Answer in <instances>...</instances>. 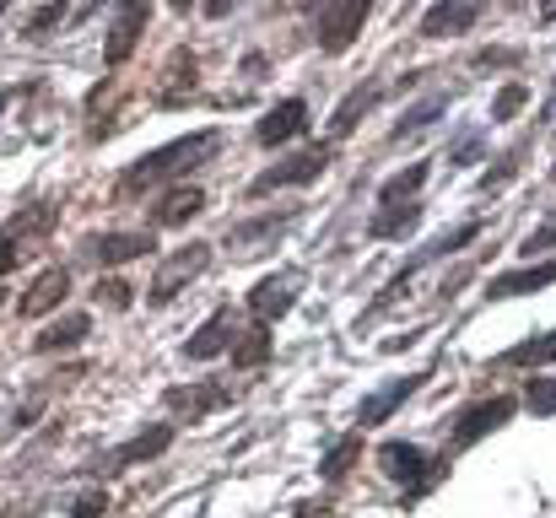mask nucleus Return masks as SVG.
I'll list each match as a JSON object with an SVG mask.
<instances>
[{
  "mask_svg": "<svg viewBox=\"0 0 556 518\" xmlns=\"http://www.w3.org/2000/svg\"><path fill=\"white\" fill-rule=\"evenodd\" d=\"M152 249H157V232H103V238H92V254L103 265H125V260L152 254Z\"/></svg>",
  "mask_w": 556,
  "mask_h": 518,
  "instance_id": "obj_13",
  "label": "nucleus"
},
{
  "mask_svg": "<svg viewBox=\"0 0 556 518\" xmlns=\"http://www.w3.org/2000/svg\"><path fill=\"white\" fill-rule=\"evenodd\" d=\"M514 168H519V152H508L503 163H492V173L481 178V189H497V184H508V178H514Z\"/></svg>",
  "mask_w": 556,
  "mask_h": 518,
  "instance_id": "obj_35",
  "label": "nucleus"
},
{
  "mask_svg": "<svg viewBox=\"0 0 556 518\" xmlns=\"http://www.w3.org/2000/svg\"><path fill=\"white\" fill-rule=\"evenodd\" d=\"M530 103V87H519V81H508L497 98H492V119H514L519 109Z\"/></svg>",
  "mask_w": 556,
  "mask_h": 518,
  "instance_id": "obj_29",
  "label": "nucleus"
},
{
  "mask_svg": "<svg viewBox=\"0 0 556 518\" xmlns=\"http://www.w3.org/2000/svg\"><path fill=\"white\" fill-rule=\"evenodd\" d=\"M541 249H556V216L546 222V227H535V232L519 243V254H541Z\"/></svg>",
  "mask_w": 556,
  "mask_h": 518,
  "instance_id": "obj_33",
  "label": "nucleus"
},
{
  "mask_svg": "<svg viewBox=\"0 0 556 518\" xmlns=\"http://www.w3.org/2000/svg\"><path fill=\"white\" fill-rule=\"evenodd\" d=\"M503 362H508V367H541V362H556V330L552 336H535V341H525V345H514Z\"/></svg>",
  "mask_w": 556,
  "mask_h": 518,
  "instance_id": "obj_25",
  "label": "nucleus"
},
{
  "mask_svg": "<svg viewBox=\"0 0 556 518\" xmlns=\"http://www.w3.org/2000/svg\"><path fill=\"white\" fill-rule=\"evenodd\" d=\"M147 16H152V5H147V0H130V5L114 16L109 43H103V60H109V65H125V60H130V49H136V38H141Z\"/></svg>",
  "mask_w": 556,
  "mask_h": 518,
  "instance_id": "obj_9",
  "label": "nucleus"
},
{
  "mask_svg": "<svg viewBox=\"0 0 556 518\" xmlns=\"http://www.w3.org/2000/svg\"><path fill=\"white\" fill-rule=\"evenodd\" d=\"M476 16H481V5H476V0H438V5L421 16V38L465 33V27H476Z\"/></svg>",
  "mask_w": 556,
  "mask_h": 518,
  "instance_id": "obj_12",
  "label": "nucleus"
},
{
  "mask_svg": "<svg viewBox=\"0 0 556 518\" xmlns=\"http://www.w3.org/2000/svg\"><path fill=\"white\" fill-rule=\"evenodd\" d=\"M427 173H432V163H410V168H400L394 178H383V184H378V211H394V205H416V194H421Z\"/></svg>",
  "mask_w": 556,
  "mask_h": 518,
  "instance_id": "obj_14",
  "label": "nucleus"
},
{
  "mask_svg": "<svg viewBox=\"0 0 556 518\" xmlns=\"http://www.w3.org/2000/svg\"><path fill=\"white\" fill-rule=\"evenodd\" d=\"M71 518H109V492H103V487H87V492L76 497Z\"/></svg>",
  "mask_w": 556,
  "mask_h": 518,
  "instance_id": "obj_30",
  "label": "nucleus"
},
{
  "mask_svg": "<svg viewBox=\"0 0 556 518\" xmlns=\"http://www.w3.org/2000/svg\"><path fill=\"white\" fill-rule=\"evenodd\" d=\"M11 98H16V87H0V114L11 109Z\"/></svg>",
  "mask_w": 556,
  "mask_h": 518,
  "instance_id": "obj_37",
  "label": "nucleus"
},
{
  "mask_svg": "<svg viewBox=\"0 0 556 518\" xmlns=\"http://www.w3.org/2000/svg\"><path fill=\"white\" fill-rule=\"evenodd\" d=\"M421 383H427V372H416V378H394V383H383L378 394H368V400L357 405V421H363V427H383V421H389V416H394V410H400V405H405V400H410V394L421 389Z\"/></svg>",
  "mask_w": 556,
  "mask_h": 518,
  "instance_id": "obj_11",
  "label": "nucleus"
},
{
  "mask_svg": "<svg viewBox=\"0 0 556 518\" xmlns=\"http://www.w3.org/2000/svg\"><path fill=\"white\" fill-rule=\"evenodd\" d=\"M368 0H346V5H330L325 16H319V49H330V54H346L352 43H357V33H363V22H368Z\"/></svg>",
  "mask_w": 556,
  "mask_h": 518,
  "instance_id": "obj_6",
  "label": "nucleus"
},
{
  "mask_svg": "<svg viewBox=\"0 0 556 518\" xmlns=\"http://www.w3.org/2000/svg\"><path fill=\"white\" fill-rule=\"evenodd\" d=\"M276 232H287V216L243 222V227H232V232H227V249H254V243H265V238H276Z\"/></svg>",
  "mask_w": 556,
  "mask_h": 518,
  "instance_id": "obj_24",
  "label": "nucleus"
},
{
  "mask_svg": "<svg viewBox=\"0 0 556 518\" xmlns=\"http://www.w3.org/2000/svg\"><path fill=\"white\" fill-rule=\"evenodd\" d=\"M325 168H330V147H303V152L281 157L276 168L260 173V178H254V194H270V189H281V184H314Z\"/></svg>",
  "mask_w": 556,
  "mask_h": 518,
  "instance_id": "obj_4",
  "label": "nucleus"
},
{
  "mask_svg": "<svg viewBox=\"0 0 556 518\" xmlns=\"http://www.w3.org/2000/svg\"><path fill=\"white\" fill-rule=\"evenodd\" d=\"M514 410H519V400L514 394H497V400H481V405H470L459 421H454V448H470V443H481L486 432H503L508 421H514Z\"/></svg>",
  "mask_w": 556,
  "mask_h": 518,
  "instance_id": "obj_3",
  "label": "nucleus"
},
{
  "mask_svg": "<svg viewBox=\"0 0 556 518\" xmlns=\"http://www.w3.org/2000/svg\"><path fill=\"white\" fill-rule=\"evenodd\" d=\"M541 114H546V119H556V92L546 98V109H541Z\"/></svg>",
  "mask_w": 556,
  "mask_h": 518,
  "instance_id": "obj_38",
  "label": "nucleus"
},
{
  "mask_svg": "<svg viewBox=\"0 0 556 518\" xmlns=\"http://www.w3.org/2000/svg\"><path fill=\"white\" fill-rule=\"evenodd\" d=\"M232 362L238 367H265L270 362V325H254V330L232 336Z\"/></svg>",
  "mask_w": 556,
  "mask_h": 518,
  "instance_id": "obj_22",
  "label": "nucleus"
},
{
  "mask_svg": "<svg viewBox=\"0 0 556 518\" xmlns=\"http://www.w3.org/2000/svg\"><path fill=\"white\" fill-rule=\"evenodd\" d=\"M87 330H92V314H60L54 325H43L38 330V341H33V351H65V345H81L87 341Z\"/></svg>",
  "mask_w": 556,
  "mask_h": 518,
  "instance_id": "obj_19",
  "label": "nucleus"
},
{
  "mask_svg": "<svg viewBox=\"0 0 556 518\" xmlns=\"http://www.w3.org/2000/svg\"><path fill=\"white\" fill-rule=\"evenodd\" d=\"M65 298H71V270H65V265H49V270H43V276L22 292L16 314H22V319H43V314H54Z\"/></svg>",
  "mask_w": 556,
  "mask_h": 518,
  "instance_id": "obj_7",
  "label": "nucleus"
},
{
  "mask_svg": "<svg viewBox=\"0 0 556 518\" xmlns=\"http://www.w3.org/2000/svg\"><path fill=\"white\" fill-rule=\"evenodd\" d=\"M16 260H22V227L11 222V227L0 232V276H5V270H16Z\"/></svg>",
  "mask_w": 556,
  "mask_h": 518,
  "instance_id": "obj_31",
  "label": "nucleus"
},
{
  "mask_svg": "<svg viewBox=\"0 0 556 518\" xmlns=\"http://www.w3.org/2000/svg\"><path fill=\"white\" fill-rule=\"evenodd\" d=\"M303 287H308L303 270H276V276L254 281V287H249V314H254V325H270V319L292 314V303L303 298Z\"/></svg>",
  "mask_w": 556,
  "mask_h": 518,
  "instance_id": "obj_2",
  "label": "nucleus"
},
{
  "mask_svg": "<svg viewBox=\"0 0 556 518\" xmlns=\"http://www.w3.org/2000/svg\"><path fill=\"white\" fill-rule=\"evenodd\" d=\"M168 443H174V432H168V427H147V432H141L136 443H125V448H114V454H109V465H114V470H125V465H141V459H157V454H163Z\"/></svg>",
  "mask_w": 556,
  "mask_h": 518,
  "instance_id": "obj_21",
  "label": "nucleus"
},
{
  "mask_svg": "<svg viewBox=\"0 0 556 518\" xmlns=\"http://www.w3.org/2000/svg\"><path fill=\"white\" fill-rule=\"evenodd\" d=\"M205 265H211V249H205V243H185L174 260H163V270H157V281H152V303H174Z\"/></svg>",
  "mask_w": 556,
  "mask_h": 518,
  "instance_id": "obj_5",
  "label": "nucleus"
},
{
  "mask_svg": "<svg viewBox=\"0 0 556 518\" xmlns=\"http://www.w3.org/2000/svg\"><path fill=\"white\" fill-rule=\"evenodd\" d=\"M416 222H421V205H394V211H378V216H372L368 232L372 238H405Z\"/></svg>",
  "mask_w": 556,
  "mask_h": 518,
  "instance_id": "obj_23",
  "label": "nucleus"
},
{
  "mask_svg": "<svg viewBox=\"0 0 556 518\" xmlns=\"http://www.w3.org/2000/svg\"><path fill=\"white\" fill-rule=\"evenodd\" d=\"M443 109H448L443 98H427V103H416L410 114H400V125H394V136H416V130H421V125H432V119H438Z\"/></svg>",
  "mask_w": 556,
  "mask_h": 518,
  "instance_id": "obj_28",
  "label": "nucleus"
},
{
  "mask_svg": "<svg viewBox=\"0 0 556 518\" xmlns=\"http://www.w3.org/2000/svg\"><path fill=\"white\" fill-rule=\"evenodd\" d=\"M378 470H383L394 487H421V476L432 470V459H427L416 443H383V448H378Z\"/></svg>",
  "mask_w": 556,
  "mask_h": 518,
  "instance_id": "obj_10",
  "label": "nucleus"
},
{
  "mask_svg": "<svg viewBox=\"0 0 556 518\" xmlns=\"http://www.w3.org/2000/svg\"><path fill=\"white\" fill-rule=\"evenodd\" d=\"M303 130H308V103H303V98H287V103H276V109L260 119L254 141H260V147H287V141H298Z\"/></svg>",
  "mask_w": 556,
  "mask_h": 518,
  "instance_id": "obj_8",
  "label": "nucleus"
},
{
  "mask_svg": "<svg viewBox=\"0 0 556 518\" xmlns=\"http://www.w3.org/2000/svg\"><path fill=\"white\" fill-rule=\"evenodd\" d=\"M98 303L103 308H130V287L114 276V281H98Z\"/></svg>",
  "mask_w": 556,
  "mask_h": 518,
  "instance_id": "obj_32",
  "label": "nucleus"
},
{
  "mask_svg": "<svg viewBox=\"0 0 556 518\" xmlns=\"http://www.w3.org/2000/svg\"><path fill=\"white\" fill-rule=\"evenodd\" d=\"M222 345H232V308H216V314H211V319L185 341V356L205 362V356H216Z\"/></svg>",
  "mask_w": 556,
  "mask_h": 518,
  "instance_id": "obj_18",
  "label": "nucleus"
},
{
  "mask_svg": "<svg viewBox=\"0 0 556 518\" xmlns=\"http://www.w3.org/2000/svg\"><path fill=\"white\" fill-rule=\"evenodd\" d=\"M556 281V265H530V270H508L497 281H486V298L503 303V298H525V292H541Z\"/></svg>",
  "mask_w": 556,
  "mask_h": 518,
  "instance_id": "obj_15",
  "label": "nucleus"
},
{
  "mask_svg": "<svg viewBox=\"0 0 556 518\" xmlns=\"http://www.w3.org/2000/svg\"><path fill=\"white\" fill-rule=\"evenodd\" d=\"M357 454H363V438H341V443H336V448L325 454L319 476H325V481H341V476H346V470L357 465Z\"/></svg>",
  "mask_w": 556,
  "mask_h": 518,
  "instance_id": "obj_26",
  "label": "nucleus"
},
{
  "mask_svg": "<svg viewBox=\"0 0 556 518\" xmlns=\"http://www.w3.org/2000/svg\"><path fill=\"white\" fill-rule=\"evenodd\" d=\"M65 11H71V5H43V11H38V16L27 22V33H33V38H38V33H49V27H54V22H60Z\"/></svg>",
  "mask_w": 556,
  "mask_h": 518,
  "instance_id": "obj_36",
  "label": "nucleus"
},
{
  "mask_svg": "<svg viewBox=\"0 0 556 518\" xmlns=\"http://www.w3.org/2000/svg\"><path fill=\"white\" fill-rule=\"evenodd\" d=\"M232 400V389L227 383H185V389H168V410H179V416H205V410H216V405H227Z\"/></svg>",
  "mask_w": 556,
  "mask_h": 518,
  "instance_id": "obj_17",
  "label": "nucleus"
},
{
  "mask_svg": "<svg viewBox=\"0 0 556 518\" xmlns=\"http://www.w3.org/2000/svg\"><path fill=\"white\" fill-rule=\"evenodd\" d=\"M481 152H486V141H481V136H470V141H454V152H448V157H454L459 168H470V163H481Z\"/></svg>",
  "mask_w": 556,
  "mask_h": 518,
  "instance_id": "obj_34",
  "label": "nucleus"
},
{
  "mask_svg": "<svg viewBox=\"0 0 556 518\" xmlns=\"http://www.w3.org/2000/svg\"><path fill=\"white\" fill-rule=\"evenodd\" d=\"M525 389H530V394H525V405H530L535 416H556V378L535 372V378H530Z\"/></svg>",
  "mask_w": 556,
  "mask_h": 518,
  "instance_id": "obj_27",
  "label": "nucleus"
},
{
  "mask_svg": "<svg viewBox=\"0 0 556 518\" xmlns=\"http://www.w3.org/2000/svg\"><path fill=\"white\" fill-rule=\"evenodd\" d=\"M372 103H378V81H357L346 98H341V109L330 114V141H341V136H352L357 130V119L368 114Z\"/></svg>",
  "mask_w": 556,
  "mask_h": 518,
  "instance_id": "obj_16",
  "label": "nucleus"
},
{
  "mask_svg": "<svg viewBox=\"0 0 556 518\" xmlns=\"http://www.w3.org/2000/svg\"><path fill=\"white\" fill-rule=\"evenodd\" d=\"M216 152V136L211 130H200V136H185V141H168V147H157V152H147L136 168L125 173V184H119V194H141L147 184H157V178H174V173H189L194 163H205Z\"/></svg>",
  "mask_w": 556,
  "mask_h": 518,
  "instance_id": "obj_1",
  "label": "nucleus"
},
{
  "mask_svg": "<svg viewBox=\"0 0 556 518\" xmlns=\"http://www.w3.org/2000/svg\"><path fill=\"white\" fill-rule=\"evenodd\" d=\"M0 16H5V5H0Z\"/></svg>",
  "mask_w": 556,
  "mask_h": 518,
  "instance_id": "obj_39",
  "label": "nucleus"
},
{
  "mask_svg": "<svg viewBox=\"0 0 556 518\" xmlns=\"http://www.w3.org/2000/svg\"><path fill=\"white\" fill-rule=\"evenodd\" d=\"M200 211H205V189L179 184V189H168V194L157 200V227H185L189 216H200Z\"/></svg>",
  "mask_w": 556,
  "mask_h": 518,
  "instance_id": "obj_20",
  "label": "nucleus"
}]
</instances>
